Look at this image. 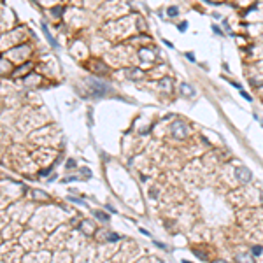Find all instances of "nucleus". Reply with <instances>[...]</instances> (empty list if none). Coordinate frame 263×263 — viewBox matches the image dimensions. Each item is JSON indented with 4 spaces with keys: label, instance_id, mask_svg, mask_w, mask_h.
<instances>
[{
    "label": "nucleus",
    "instance_id": "1",
    "mask_svg": "<svg viewBox=\"0 0 263 263\" xmlns=\"http://www.w3.org/2000/svg\"><path fill=\"white\" fill-rule=\"evenodd\" d=\"M172 132H174V135H177L179 139H184V137L188 135V128H186V125H184L183 121H174Z\"/></svg>",
    "mask_w": 263,
    "mask_h": 263
},
{
    "label": "nucleus",
    "instance_id": "2",
    "mask_svg": "<svg viewBox=\"0 0 263 263\" xmlns=\"http://www.w3.org/2000/svg\"><path fill=\"white\" fill-rule=\"evenodd\" d=\"M235 176L239 177L240 183H247V181H251V170L246 168V167H237V168H235Z\"/></svg>",
    "mask_w": 263,
    "mask_h": 263
},
{
    "label": "nucleus",
    "instance_id": "3",
    "mask_svg": "<svg viewBox=\"0 0 263 263\" xmlns=\"http://www.w3.org/2000/svg\"><path fill=\"white\" fill-rule=\"evenodd\" d=\"M90 86L93 88V93L97 95V97H100V95H104V93L107 91L109 88L105 84H98V83H95V81H90Z\"/></svg>",
    "mask_w": 263,
    "mask_h": 263
},
{
    "label": "nucleus",
    "instance_id": "4",
    "mask_svg": "<svg viewBox=\"0 0 263 263\" xmlns=\"http://www.w3.org/2000/svg\"><path fill=\"white\" fill-rule=\"evenodd\" d=\"M91 214L95 216V218H98L100 221H107V219H109V216L105 214V212H102V210H93Z\"/></svg>",
    "mask_w": 263,
    "mask_h": 263
},
{
    "label": "nucleus",
    "instance_id": "5",
    "mask_svg": "<svg viewBox=\"0 0 263 263\" xmlns=\"http://www.w3.org/2000/svg\"><path fill=\"white\" fill-rule=\"evenodd\" d=\"M70 202H74V204H79V205H86L84 204V200H79V198H75V197H69Z\"/></svg>",
    "mask_w": 263,
    "mask_h": 263
},
{
    "label": "nucleus",
    "instance_id": "6",
    "mask_svg": "<svg viewBox=\"0 0 263 263\" xmlns=\"http://www.w3.org/2000/svg\"><path fill=\"white\" fill-rule=\"evenodd\" d=\"M181 90L184 91V95H191V88H188V84H183L181 86Z\"/></svg>",
    "mask_w": 263,
    "mask_h": 263
},
{
    "label": "nucleus",
    "instance_id": "7",
    "mask_svg": "<svg viewBox=\"0 0 263 263\" xmlns=\"http://www.w3.org/2000/svg\"><path fill=\"white\" fill-rule=\"evenodd\" d=\"M261 251H263V249H261V247H260V246L252 247V254H254V256H258V254H261Z\"/></svg>",
    "mask_w": 263,
    "mask_h": 263
},
{
    "label": "nucleus",
    "instance_id": "8",
    "mask_svg": "<svg viewBox=\"0 0 263 263\" xmlns=\"http://www.w3.org/2000/svg\"><path fill=\"white\" fill-rule=\"evenodd\" d=\"M174 14H177V9H176V7H170V9H168V16H174Z\"/></svg>",
    "mask_w": 263,
    "mask_h": 263
},
{
    "label": "nucleus",
    "instance_id": "9",
    "mask_svg": "<svg viewBox=\"0 0 263 263\" xmlns=\"http://www.w3.org/2000/svg\"><path fill=\"white\" fill-rule=\"evenodd\" d=\"M119 237L118 235H109V240H118Z\"/></svg>",
    "mask_w": 263,
    "mask_h": 263
},
{
    "label": "nucleus",
    "instance_id": "10",
    "mask_svg": "<svg viewBox=\"0 0 263 263\" xmlns=\"http://www.w3.org/2000/svg\"><path fill=\"white\" fill-rule=\"evenodd\" d=\"M67 167H75V163H74V160H69V163H67Z\"/></svg>",
    "mask_w": 263,
    "mask_h": 263
}]
</instances>
